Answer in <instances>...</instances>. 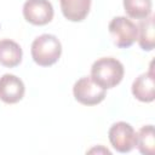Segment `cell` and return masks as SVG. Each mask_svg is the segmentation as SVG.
I'll return each mask as SVG.
<instances>
[{"label": "cell", "mask_w": 155, "mask_h": 155, "mask_svg": "<svg viewBox=\"0 0 155 155\" xmlns=\"http://www.w3.org/2000/svg\"><path fill=\"white\" fill-rule=\"evenodd\" d=\"M23 16L34 25H45L53 18V6L48 0H27L23 5Z\"/></svg>", "instance_id": "obj_6"}, {"label": "cell", "mask_w": 155, "mask_h": 155, "mask_svg": "<svg viewBox=\"0 0 155 155\" xmlns=\"http://www.w3.org/2000/svg\"><path fill=\"white\" fill-rule=\"evenodd\" d=\"M25 92L23 81L13 74H4L0 78V99L7 104L18 103Z\"/></svg>", "instance_id": "obj_7"}, {"label": "cell", "mask_w": 155, "mask_h": 155, "mask_svg": "<svg viewBox=\"0 0 155 155\" xmlns=\"http://www.w3.org/2000/svg\"><path fill=\"white\" fill-rule=\"evenodd\" d=\"M108 136L110 144L119 153H128L136 147L137 133L134 128L125 121L115 122L109 128Z\"/></svg>", "instance_id": "obj_5"}, {"label": "cell", "mask_w": 155, "mask_h": 155, "mask_svg": "<svg viewBox=\"0 0 155 155\" xmlns=\"http://www.w3.org/2000/svg\"><path fill=\"white\" fill-rule=\"evenodd\" d=\"M63 16L71 22H81L90 12L91 0H59Z\"/></svg>", "instance_id": "obj_9"}, {"label": "cell", "mask_w": 155, "mask_h": 155, "mask_svg": "<svg viewBox=\"0 0 155 155\" xmlns=\"http://www.w3.org/2000/svg\"><path fill=\"white\" fill-rule=\"evenodd\" d=\"M151 0H124L125 12L136 19H144L151 13Z\"/></svg>", "instance_id": "obj_13"}, {"label": "cell", "mask_w": 155, "mask_h": 155, "mask_svg": "<svg viewBox=\"0 0 155 155\" xmlns=\"http://www.w3.org/2000/svg\"><path fill=\"white\" fill-rule=\"evenodd\" d=\"M138 27V44L142 50L151 51L155 46V35H154V17L149 16L139 22Z\"/></svg>", "instance_id": "obj_11"}, {"label": "cell", "mask_w": 155, "mask_h": 155, "mask_svg": "<svg viewBox=\"0 0 155 155\" xmlns=\"http://www.w3.org/2000/svg\"><path fill=\"white\" fill-rule=\"evenodd\" d=\"M73 94L75 99L84 105H96L105 98L107 92L103 87L97 85L91 76H84L74 84Z\"/></svg>", "instance_id": "obj_4"}, {"label": "cell", "mask_w": 155, "mask_h": 155, "mask_svg": "<svg viewBox=\"0 0 155 155\" xmlns=\"http://www.w3.org/2000/svg\"><path fill=\"white\" fill-rule=\"evenodd\" d=\"M133 96L144 103H150L155 98V78L154 71L150 69L147 73L140 74L132 84Z\"/></svg>", "instance_id": "obj_8"}, {"label": "cell", "mask_w": 155, "mask_h": 155, "mask_svg": "<svg viewBox=\"0 0 155 155\" xmlns=\"http://www.w3.org/2000/svg\"><path fill=\"white\" fill-rule=\"evenodd\" d=\"M124 73L122 63L113 57H102L91 67V79L104 90L119 85L124 78Z\"/></svg>", "instance_id": "obj_1"}, {"label": "cell", "mask_w": 155, "mask_h": 155, "mask_svg": "<svg viewBox=\"0 0 155 155\" xmlns=\"http://www.w3.org/2000/svg\"><path fill=\"white\" fill-rule=\"evenodd\" d=\"M30 52L36 64L50 67L59 59L62 54V45L57 36L52 34H42L34 39Z\"/></svg>", "instance_id": "obj_2"}, {"label": "cell", "mask_w": 155, "mask_h": 155, "mask_svg": "<svg viewBox=\"0 0 155 155\" xmlns=\"http://www.w3.org/2000/svg\"><path fill=\"white\" fill-rule=\"evenodd\" d=\"M136 147L144 155H154V153H155V133H154L153 125L143 126L137 132Z\"/></svg>", "instance_id": "obj_12"}, {"label": "cell", "mask_w": 155, "mask_h": 155, "mask_svg": "<svg viewBox=\"0 0 155 155\" xmlns=\"http://www.w3.org/2000/svg\"><path fill=\"white\" fill-rule=\"evenodd\" d=\"M22 48L21 46L10 39L0 40V64L7 68L17 67L22 61Z\"/></svg>", "instance_id": "obj_10"}, {"label": "cell", "mask_w": 155, "mask_h": 155, "mask_svg": "<svg viewBox=\"0 0 155 155\" xmlns=\"http://www.w3.org/2000/svg\"><path fill=\"white\" fill-rule=\"evenodd\" d=\"M108 29L114 44L120 48L132 46L138 38V27L136 23L124 16L114 17L110 21Z\"/></svg>", "instance_id": "obj_3"}]
</instances>
